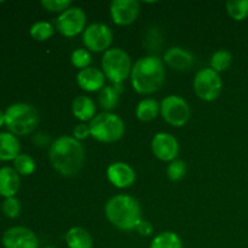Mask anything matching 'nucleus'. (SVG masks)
<instances>
[{
    "instance_id": "1",
    "label": "nucleus",
    "mask_w": 248,
    "mask_h": 248,
    "mask_svg": "<svg viewBox=\"0 0 248 248\" xmlns=\"http://www.w3.org/2000/svg\"><path fill=\"white\" fill-rule=\"evenodd\" d=\"M53 169L64 177L77 176L85 161V149L81 142L70 136H61L55 140L48 150Z\"/></svg>"
},
{
    "instance_id": "2",
    "label": "nucleus",
    "mask_w": 248,
    "mask_h": 248,
    "mask_svg": "<svg viewBox=\"0 0 248 248\" xmlns=\"http://www.w3.org/2000/svg\"><path fill=\"white\" fill-rule=\"evenodd\" d=\"M131 84L140 94H152L159 91L165 81L164 62L157 56L140 58L131 70Z\"/></svg>"
},
{
    "instance_id": "3",
    "label": "nucleus",
    "mask_w": 248,
    "mask_h": 248,
    "mask_svg": "<svg viewBox=\"0 0 248 248\" xmlns=\"http://www.w3.org/2000/svg\"><path fill=\"white\" fill-rule=\"evenodd\" d=\"M106 217L111 224L123 232L136 230L142 220V207L137 199L130 195H115L106 203Z\"/></svg>"
},
{
    "instance_id": "4",
    "label": "nucleus",
    "mask_w": 248,
    "mask_h": 248,
    "mask_svg": "<svg viewBox=\"0 0 248 248\" xmlns=\"http://www.w3.org/2000/svg\"><path fill=\"white\" fill-rule=\"evenodd\" d=\"M39 124V113L31 104L17 102L5 110V125L15 136H27Z\"/></svg>"
},
{
    "instance_id": "5",
    "label": "nucleus",
    "mask_w": 248,
    "mask_h": 248,
    "mask_svg": "<svg viewBox=\"0 0 248 248\" xmlns=\"http://www.w3.org/2000/svg\"><path fill=\"white\" fill-rule=\"evenodd\" d=\"M91 137L102 143L118 142L125 133V123L116 114L110 111L99 113L90 121Z\"/></svg>"
},
{
    "instance_id": "6",
    "label": "nucleus",
    "mask_w": 248,
    "mask_h": 248,
    "mask_svg": "<svg viewBox=\"0 0 248 248\" xmlns=\"http://www.w3.org/2000/svg\"><path fill=\"white\" fill-rule=\"evenodd\" d=\"M102 68L106 78H108L113 84H118L124 82L130 77L132 62L126 51L113 47L104 52L102 57Z\"/></svg>"
},
{
    "instance_id": "7",
    "label": "nucleus",
    "mask_w": 248,
    "mask_h": 248,
    "mask_svg": "<svg viewBox=\"0 0 248 248\" xmlns=\"http://www.w3.org/2000/svg\"><path fill=\"white\" fill-rule=\"evenodd\" d=\"M193 86L199 98L206 102H212L222 93L223 81L219 73L212 68H203L196 73Z\"/></svg>"
},
{
    "instance_id": "8",
    "label": "nucleus",
    "mask_w": 248,
    "mask_h": 248,
    "mask_svg": "<svg viewBox=\"0 0 248 248\" xmlns=\"http://www.w3.org/2000/svg\"><path fill=\"white\" fill-rule=\"evenodd\" d=\"M160 113L164 120L174 127L186 125L191 115L188 102L178 94H170L165 97L160 103Z\"/></svg>"
},
{
    "instance_id": "9",
    "label": "nucleus",
    "mask_w": 248,
    "mask_h": 248,
    "mask_svg": "<svg viewBox=\"0 0 248 248\" xmlns=\"http://www.w3.org/2000/svg\"><path fill=\"white\" fill-rule=\"evenodd\" d=\"M86 12L79 6H70L56 18V28L67 38L84 33L86 28Z\"/></svg>"
},
{
    "instance_id": "10",
    "label": "nucleus",
    "mask_w": 248,
    "mask_h": 248,
    "mask_svg": "<svg viewBox=\"0 0 248 248\" xmlns=\"http://www.w3.org/2000/svg\"><path fill=\"white\" fill-rule=\"evenodd\" d=\"M82 43L87 50L106 52L113 43V31L104 23H92L82 33Z\"/></svg>"
},
{
    "instance_id": "11",
    "label": "nucleus",
    "mask_w": 248,
    "mask_h": 248,
    "mask_svg": "<svg viewBox=\"0 0 248 248\" xmlns=\"http://www.w3.org/2000/svg\"><path fill=\"white\" fill-rule=\"evenodd\" d=\"M5 248H39V239L33 230L26 227H12L2 235Z\"/></svg>"
},
{
    "instance_id": "12",
    "label": "nucleus",
    "mask_w": 248,
    "mask_h": 248,
    "mask_svg": "<svg viewBox=\"0 0 248 248\" xmlns=\"http://www.w3.org/2000/svg\"><path fill=\"white\" fill-rule=\"evenodd\" d=\"M153 154L159 160L171 162L176 160L179 153V143L169 132H159L153 137L152 140Z\"/></svg>"
},
{
    "instance_id": "13",
    "label": "nucleus",
    "mask_w": 248,
    "mask_h": 248,
    "mask_svg": "<svg viewBox=\"0 0 248 248\" xmlns=\"http://www.w3.org/2000/svg\"><path fill=\"white\" fill-rule=\"evenodd\" d=\"M140 5L137 0H113L110 4L111 19L118 26H128L137 19Z\"/></svg>"
},
{
    "instance_id": "14",
    "label": "nucleus",
    "mask_w": 248,
    "mask_h": 248,
    "mask_svg": "<svg viewBox=\"0 0 248 248\" xmlns=\"http://www.w3.org/2000/svg\"><path fill=\"white\" fill-rule=\"evenodd\" d=\"M107 178L115 188H130L136 181V172L126 162L115 161L107 169Z\"/></svg>"
},
{
    "instance_id": "15",
    "label": "nucleus",
    "mask_w": 248,
    "mask_h": 248,
    "mask_svg": "<svg viewBox=\"0 0 248 248\" xmlns=\"http://www.w3.org/2000/svg\"><path fill=\"white\" fill-rule=\"evenodd\" d=\"M77 82L84 91H101L106 84V75L98 68L89 67L79 70L77 74Z\"/></svg>"
},
{
    "instance_id": "16",
    "label": "nucleus",
    "mask_w": 248,
    "mask_h": 248,
    "mask_svg": "<svg viewBox=\"0 0 248 248\" xmlns=\"http://www.w3.org/2000/svg\"><path fill=\"white\" fill-rule=\"evenodd\" d=\"M164 62L176 70H188L194 64V56L183 47H171L165 52Z\"/></svg>"
},
{
    "instance_id": "17",
    "label": "nucleus",
    "mask_w": 248,
    "mask_h": 248,
    "mask_svg": "<svg viewBox=\"0 0 248 248\" xmlns=\"http://www.w3.org/2000/svg\"><path fill=\"white\" fill-rule=\"evenodd\" d=\"M21 186V178L16 170L4 166L0 169V196L14 198Z\"/></svg>"
},
{
    "instance_id": "18",
    "label": "nucleus",
    "mask_w": 248,
    "mask_h": 248,
    "mask_svg": "<svg viewBox=\"0 0 248 248\" xmlns=\"http://www.w3.org/2000/svg\"><path fill=\"white\" fill-rule=\"evenodd\" d=\"M72 111L73 115L82 123L89 120L91 121L96 116V104H94L93 99L81 94L73 101Z\"/></svg>"
},
{
    "instance_id": "19",
    "label": "nucleus",
    "mask_w": 248,
    "mask_h": 248,
    "mask_svg": "<svg viewBox=\"0 0 248 248\" xmlns=\"http://www.w3.org/2000/svg\"><path fill=\"white\" fill-rule=\"evenodd\" d=\"M18 140L11 132H0V161H11L19 155Z\"/></svg>"
},
{
    "instance_id": "20",
    "label": "nucleus",
    "mask_w": 248,
    "mask_h": 248,
    "mask_svg": "<svg viewBox=\"0 0 248 248\" xmlns=\"http://www.w3.org/2000/svg\"><path fill=\"white\" fill-rule=\"evenodd\" d=\"M68 248H92L93 240L91 234L81 227L70 228L65 234Z\"/></svg>"
},
{
    "instance_id": "21",
    "label": "nucleus",
    "mask_w": 248,
    "mask_h": 248,
    "mask_svg": "<svg viewBox=\"0 0 248 248\" xmlns=\"http://www.w3.org/2000/svg\"><path fill=\"white\" fill-rule=\"evenodd\" d=\"M160 113V104L154 98H144L136 107V116L143 123L154 120Z\"/></svg>"
},
{
    "instance_id": "22",
    "label": "nucleus",
    "mask_w": 248,
    "mask_h": 248,
    "mask_svg": "<svg viewBox=\"0 0 248 248\" xmlns=\"http://www.w3.org/2000/svg\"><path fill=\"white\" fill-rule=\"evenodd\" d=\"M149 248H183V242L176 232H164L153 239Z\"/></svg>"
},
{
    "instance_id": "23",
    "label": "nucleus",
    "mask_w": 248,
    "mask_h": 248,
    "mask_svg": "<svg viewBox=\"0 0 248 248\" xmlns=\"http://www.w3.org/2000/svg\"><path fill=\"white\" fill-rule=\"evenodd\" d=\"M55 26L47 21H38L31 24L29 33L38 41H46L55 34Z\"/></svg>"
},
{
    "instance_id": "24",
    "label": "nucleus",
    "mask_w": 248,
    "mask_h": 248,
    "mask_svg": "<svg viewBox=\"0 0 248 248\" xmlns=\"http://www.w3.org/2000/svg\"><path fill=\"white\" fill-rule=\"evenodd\" d=\"M119 98H120V93L113 86H104L99 91L98 103L106 111L111 110L118 106Z\"/></svg>"
},
{
    "instance_id": "25",
    "label": "nucleus",
    "mask_w": 248,
    "mask_h": 248,
    "mask_svg": "<svg viewBox=\"0 0 248 248\" xmlns=\"http://www.w3.org/2000/svg\"><path fill=\"white\" fill-rule=\"evenodd\" d=\"M225 7L228 15L235 21H244L248 17V0H229Z\"/></svg>"
},
{
    "instance_id": "26",
    "label": "nucleus",
    "mask_w": 248,
    "mask_h": 248,
    "mask_svg": "<svg viewBox=\"0 0 248 248\" xmlns=\"http://www.w3.org/2000/svg\"><path fill=\"white\" fill-rule=\"evenodd\" d=\"M232 63V55L228 50H218L211 57V68L217 73L225 72Z\"/></svg>"
},
{
    "instance_id": "27",
    "label": "nucleus",
    "mask_w": 248,
    "mask_h": 248,
    "mask_svg": "<svg viewBox=\"0 0 248 248\" xmlns=\"http://www.w3.org/2000/svg\"><path fill=\"white\" fill-rule=\"evenodd\" d=\"M14 166L17 173L22 176H29L35 171V161L28 154H19L14 160Z\"/></svg>"
},
{
    "instance_id": "28",
    "label": "nucleus",
    "mask_w": 248,
    "mask_h": 248,
    "mask_svg": "<svg viewBox=\"0 0 248 248\" xmlns=\"http://www.w3.org/2000/svg\"><path fill=\"white\" fill-rule=\"evenodd\" d=\"M70 62L75 68H79L80 70L89 68L92 62V56L87 48H77L70 55Z\"/></svg>"
},
{
    "instance_id": "29",
    "label": "nucleus",
    "mask_w": 248,
    "mask_h": 248,
    "mask_svg": "<svg viewBox=\"0 0 248 248\" xmlns=\"http://www.w3.org/2000/svg\"><path fill=\"white\" fill-rule=\"evenodd\" d=\"M186 164L183 160H173L167 166V177L172 182H178L186 176Z\"/></svg>"
},
{
    "instance_id": "30",
    "label": "nucleus",
    "mask_w": 248,
    "mask_h": 248,
    "mask_svg": "<svg viewBox=\"0 0 248 248\" xmlns=\"http://www.w3.org/2000/svg\"><path fill=\"white\" fill-rule=\"evenodd\" d=\"M2 213L9 218H17L21 213V202L18 199L14 198H7L5 199L4 202L1 206Z\"/></svg>"
},
{
    "instance_id": "31",
    "label": "nucleus",
    "mask_w": 248,
    "mask_h": 248,
    "mask_svg": "<svg viewBox=\"0 0 248 248\" xmlns=\"http://www.w3.org/2000/svg\"><path fill=\"white\" fill-rule=\"evenodd\" d=\"M40 4L47 11L61 12V14L72 6L70 0H41Z\"/></svg>"
},
{
    "instance_id": "32",
    "label": "nucleus",
    "mask_w": 248,
    "mask_h": 248,
    "mask_svg": "<svg viewBox=\"0 0 248 248\" xmlns=\"http://www.w3.org/2000/svg\"><path fill=\"white\" fill-rule=\"evenodd\" d=\"M90 136H91V130H90V126L86 125V124H84V123L77 125L74 127V130H73V137H74L75 140H79V142L82 140H86V138H89Z\"/></svg>"
},
{
    "instance_id": "33",
    "label": "nucleus",
    "mask_w": 248,
    "mask_h": 248,
    "mask_svg": "<svg viewBox=\"0 0 248 248\" xmlns=\"http://www.w3.org/2000/svg\"><path fill=\"white\" fill-rule=\"evenodd\" d=\"M136 230H137L140 236H150L153 234V225L148 220L142 219L140 224L137 225V228H136Z\"/></svg>"
},
{
    "instance_id": "34",
    "label": "nucleus",
    "mask_w": 248,
    "mask_h": 248,
    "mask_svg": "<svg viewBox=\"0 0 248 248\" xmlns=\"http://www.w3.org/2000/svg\"><path fill=\"white\" fill-rule=\"evenodd\" d=\"M5 124V113L2 110H0V127Z\"/></svg>"
},
{
    "instance_id": "35",
    "label": "nucleus",
    "mask_w": 248,
    "mask_h": 248,
    "mask_svg": "<svg viewBox=\"0 0 248 248\" xmlns=\"http://www.w3.org/2000/svg\"><path fill=\"white\" fill-rule=\"evenodd\" d=\"M44 248H56V247H52V246H47V247H44Z\"/></svg>"
}]
</instances>
